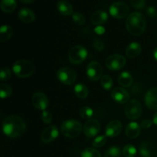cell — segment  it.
<instances>
[{"label":"cell","mask_w":157,"mask_h":157,"mask_svg":"<svg viewBox=\"0 0 157 157\" xmlns=\"http://www.w3.org/2000/svg\"><path fill=\"white\" fill-rule=\"evenodd\" d=\"M140 126L136 122H130L126 127V135L130 139H135L138 137L140 133Z\"/></svg>","instance_id":"cell-18"},{"label":"cell","mask_w":157,"mask_h":157,"mask_svg":"<svg viewBox=\"0 0 157 157\" xmlns=\"http://www.w3.org/2000/svg\"><path fill=\"white\" fill-rule=\"evenodd\" d=\"M126 27L129 33L132 35L140 36L146 30L147 20L143 14L140 12H133L127 17Z\"/></svg>","instance_id":"cell-2"},{"label":"cell","mask_w":157,"mask_h":157,"mask_svg":"<svg viewBox=\"0 0 157 157\" xmlns=\"http://www.w3.org/2000/svg\"><path fill=\"white\" fill-rule=\"evenodd\" d=\"M74 91L75 95L80 99H85L87 98L89 94L88 88L83 84H78L74 87Z\"/></svg>","instance_id":"cell-25"},{"label":"cell","mask_w":157,"mask_h":157,"mask_svg":"<svg viewBox=\"0 0 157 157\" xmlns=\"http://www.w3.org/2000/svg\"><path fill=\"white\" fill-rule=\"evenodd\" d=\"M122 131V124L120 121H113L106 127L105 134L108 137L117 136Z\"/></svg>","instance_id":"cell-15"},{"label":"cell","mask_w":157,"mask_h":157,"mask_svg":"<svg viewBox=\"0 0 157 157\" xmlns=\"http://www.w3.org/2000/svg\"><path fill=\"white\" fill-rule=\"evenodd\" d=\"M18 16L21 21L25 23H31L35 21V15L32 9L29 8H23L20 9Z\"/></svg>","instance_id":"cell-17"},{"label":"cell","mask_w":157,"mask_h":157,"mask_svg":"<svg viewBox=\"0 0 157 157\" xmlns=\"http://www.w3.org/2000/svg\"><path fill=\"white\" fill-rule=\"evenodd\" d=\"M87 57V51L84 46L75 45L70 50L68 59L71 64H79L84 62Z\"/></svg>","instance_id":"cell-5"},{"label":"cell","mask_w":157,"mask_h":157,"mask_svg":"<svg viewBox=\"0 0 157 157\" xmlns=\"http://www.w3.org/2000/svg\"><path fill=\"white\" fill-rule=\"evenodd\" d=\"M11 78V71L8 67H2L0 73V78L2 81H6Z\"/></svg>","instance_id":"cell-36"},{"label":"cell","mask_w":157,"mask_h":157,"mask_svg":"<svg viewBox=\"0 0 157 157\" xmlns=\"http://www.w3.org/2000/svg\"><path fill=\"white\" fill-rule=\"evenodd\" d=\"M93 46L97 51H98V52L103 51L104 49V47H105L104 42H103L101 39H99V38H94V39Z\"/></svg>","instance_id":"cell-38"},{"label":"cell","mask_w":157,"mask_h":157,"mask_svg":"<svg viewBox=\"0 0 157 157\" xmlns=\"http://www.w3.org/2000/svg\"><path fill=\"white\" fill-rule=\"evenodd\" d=\"M81 157H101L99 151L94 148H87L81 153Z\"/></svg>","instance_id":"cell-31"},{"label":"cell","mask_w":157,"mask_h":157,"mask_svg":"<svg viewBox=\"0 0 157 157\" xmlns=\"http://www.w3.org/2000/svg\"><path fill=\"white\" fill-rule=\"evenodd\" d=\"M86 72L90 81H98L103 76V67L98 61H91L87 64Z\"/></svg>","instance_id":"cell-10"},{"label":"cell","mask_w":157,"mask_h":157,"mask_svg":"<svg viewBox=\"0 0 157 157\" xmlns=\"http://www.w3.org/2000/svg\"><path fill=\"white\" fill-rule=\"evenodd\" d=\"M153 56H154V58L157 61V47L155 48L154 52H153Z\"/></svg>","instance_id":"cell-44"},{"label":"cell","mask_w":157,"mask_h":157,"mask_svg":"<svg viewBox=\"0 0 157 157\" xmlns=\"http://www.w3.org/2000/svg\"><path fill=\"white\" fill-rule=\"evenodd\" d=\"M156 157H157V156H156Z\"/></svg>","instance_id":"cell-45"},{"label":"cell","mask_w":157,"mask_h":157,"mask_svg":"<svg viewBox=\"0 0 157 157\" xmlns=\"http://www.w3.org/2000/svg\"><path fill=\"white\" fill-rule=\"evenodd\" d=\"M145 104L149 109L157 110V87H154L147 92L145 95Z\"/></svg>","instance_id":"cell-16"},{"label":"cell","mask_w":157,"mask_h":157,"mask_svg":"<svg viewBox=\"0 0 157 157\" xmlns=\"http://www.w3.org/2000/svg\"><path fill=\"white\" fill-rule=\"evenodd\" d=\"M26 124L24 120L16 115L8 117L2 124L3 133L10 138H18L25 133Z\"/></svg>","instance_id":"cell-1"},{"label":"cell","mask_w":157,"mask_h":157,"mask_svg":"<svg viewBox=\"0 0 157 157\" xmlns=\"http://www.w3.org/2000/svg\"><path fill=\"white\" fill-rule=\"evenodd\" d=\"M111 98L117 104H125L129 101V93L123 87H115L111 91Z\"/></svg>","instance_id":"cell-14"},{"label":"cell","mask_w":157,"mask_h":157,"mask_svg":"<svg viewBox=\"0 0 157 157\" xmlns=\"http://www.w3.org/2000/svg\"><path fill=\"white\" fill-rule=\"evenodd\" d=\"M153 124H156L157 126V112L156 113L154 114V116H153Z\"/></svg>","instance_id":"cell-42"},{"label":"cell","mask_w":157,"mask_h":157,"mask_svg":"<svg viewBox=\"0 0 157 157\" xmlns=\"http://www.w3.org/2000/svg\"><path fill=\"white\" fill-rule=\"evenodd\" d=\"M130 2L136 9H142L145 6V0H130Z\"/></svg>","instance_id":"cell-37"},{"label":"cell","mask_w":157,"mask_h":157,"mask_svg":"<svg viewBox=\"0 0 157 157\" xmlns=\"http://www.w3.org/2000/svg\"><path fill=\"white\" fill-rule=\"evenodd\" d=\"M142 51V46L138 42H132L126 48V55L128 58H134L139 56Z\"/></svg>","instance_id":"cell-20"},{"label":"cell","mask_w":157,"mask_h":157,"mask_svg":"<svg viewBox=\"0 0 157 157\" xmlns=\"http://www.w3.org/2000/svg\"><path fill=\"white\" fill-rule=\"evenodd\" d=\"M1 9L5 13H11L15 9L17 6L16 0H2Z\"/></svg>","instance_id":"cell-24"},{"label":"cell","mask_w":157,"mask_h":157,"mask_svg":"<svg viewBox=\"0 0 157 157\" xmlns=\"http://www.w3.org/2000/svg\"><path fill=\"white\" fill-rule=\"evenodd\" d=\"M94 114V111L90 107L87 106H84V107H81L80 110V116L83 118V119L88 120L92 117Z\"/></svg>","instance_id":"cell-30"},{"label":"cell","mask_w":157,"mask_h":157,"mask_svg":"<svg viewBox=\"0 0 157 157\" xmlns=\"http://www.w3.org/2000/svg\"><path fill=\"white\" fill-rule=\"evenodd\" d=\"M126 58L120 54L110 55L106 60V67L110 71H119L125 66Z\"/></svg>","instance_id":"cell-9"},{"label":"cell","mask_w":157,"mask_h":157,"mask_svg":"<svg viewBox=\"0 0 157 157\" xmlns=\"http://www.w3.org/2000/svg\"><path fill=\"white\" fill-rule=\"evenodd\" d=\"M104 157H121V152L119 147H112L107 150Z\"/></svg>","instance_id":"cell-32"},{"label":"cell","mask_w":157,"mask_h":157,"mask_svg":"<svg viewBox=\"0 0 157 157\" xmlns=\"http://www.w3.org/2000/svg\"><path fill=\"white\" fill-rule=\"evenodd\" d=\"M152 124H153V122L151 121H150V120H144V121H142L140 126L142 128L148 129L151 127Z\"/></svg>","instance_id":"cell-40"},{"label":"cell","mask_w":157,"mask_h":157,"mask_svg":"<svg viewBox=\"0 0 157 157\" xmlns=\"http://www.w3.org/2000/svg\"><path fill=\"white\" fill-rule=\"evenodd\" d=\"M32 104L35 108L38 110H45L48 106V99L44 94L41 92H37L32 97Z\"/></svg>","instance_id":"cell-13"},{"label":"cell","mask_w":157,"mask_h":157,"mask_svg":"<svg viewBox=\"0 0 157 157\" xmlns=\"http://www.w3.org/2000/svg\"><path fill=\"white\" fill-rule=\"evenodd\" d=\"M12 94V88L7 84H2L0 86V96L2 99L9 98Z\"/></svg>","instance_id":"cell-27"},{"label":"cell","mask_w":157,"mask_h":157,"mask_svg":"<svg viewBox=\"0 0 157 157\" xmlns=\"http://www.w3.org/2000/svg\"><path fill=\"white\" fill-rule=\"evenodd\" d=\"M57 9L60 14L67 16V15H73V7L71 4L67 1H59L57 3Z\"/></svg>","instance_id":"cell-22"},{"label":"cell","mask_w":157,"mask_h":157,"mask_svg":"<svg viewBox=\"0 0 157 157\" xmlns=\"http://www.w3.org/2000/svg\"><path fill=\"white\" fill-rule=\"evenodd\" d=\"M108 19V15L102 10H98L94 12L90 16V21L95 25H101Z\"/></svg>","instance_id":"cell-19"},{"label":"cell","mask_w":157,"mask_h":157,"mask_svg":"<svg viewBox=\"0 0 157 157\" xmlns=\"http://www.w3.org/2000/svg\"><path fill=\"white\" fill-rule=\"evenodd\" d=\"M84 133L87 138H93L98 134L101 130V124L97 120L90 119L85 123L84 127Z\"/></svg>","instance_id":"cell-11"},{"label":"cell","mask_w":157,"mask_h":157,"mask_svg":"<svg viewBox=\"0 0 157 157\" xmlns=\"http://www.w3.org/2000/svg\"><path fill=\"white\" fill-rule=\"evenodd\" d=\"M52 119H53V117H52V113L50 111H48V110H43L42 113H41V121H43V123L45 124H49L50 123H52Z\"/></svg>","instance_id":"cell-35"},{"label":"cell","mask_w":157,"mask_h":157,"mask_svg":"<svg viewBox=\"0 0 157 157\" xmlns=\"http://www.w3.org/2000/svg\"><path fill=\"white\" fill-rule=\"evenodd\" d=\"M19 1H21V2L24 3H32L35 1H36V0H19Z\"/></svg>","instance_id":"cell-43"},{"label":"cell","mask_w":157,"mask_h":157,"mask_svg":"<svg viewBox=\"0 0 157 157\" xmlns=\"http://www.w3.org/2000/svg\"><path fill=\"white\" fill-rule=\"evenodd\" d=\"M133 79L129 72L124 71L118 77V83L123 87H129L133 84Z\"/></svg>","instance_id":"cell-23"},{"label":"cell","mask_w":157,"mask_h":157,"mask_svg":"<svg viewBox=\"0 0 157 157\" xmlns=\"http://www.w3.org/2000/svg\"><path fill=\"white\" fill-rule=\"evenodd\" d=\"M147 14L148 15V16L150 17V18H155L157 15L156 9H155L154 7H153V6H150V7L147 8Z\"/></svg>","instance_id":"cell-39"},{"label":"cell","mask_w":157,"mask_h":157,"mask_svg":"<svg viewBox=\"0 0 157 157\" xmlns=\"http://www.w3.org/2000/svg\"><path fill=\"white\" fill-rule=\"evenodd\" d=\"M107 143V136H99L95 138L94 140L92 143V146L96 148H100V147H104Z\"/></svg>","instance_id":"cell-33"},{"label":"cell","mask_w":157,"mask_h":157,"mask_svg":"<svg viewBox=\"0 0 157 157\" xmlns=\"http://www.w3.org/2000/svg\"><path fill=\"white\" fill-rule=\"evenodd\" d=\"M126 116L130 120H136L142 113V106L137 100H131L125 107Z\"/></svg>","instance_id":"cell-8"},{"label":"cell","mask_w":157,"mask_h":157,"mask_svg":"<svg viewBox=\"0 0 157 157\" xmlns=\"http://www.w3.org/2000/svg\"><path fill=\"white\" fill-rule=\"evenodd\" d=\"M12 34H13V30L10 26L6 25H2L0 29V41L2 42L8 41L12 36Z\"/></svg>","instance_id":"cell-26"},{"label":"cell","mask_w":157,"mask_h":157,"mask_svg":"<svg viewBox=\"0 0 157 157\" xmlns=\"http://www.w3.org/2000/svg\"><path fill=\"white\" fill-rule=\"evenodd\" d=\"M12 71L19 78H27L33 75L35 66L29 60H18L13 64Z\"/></svg>","instance_id":"cell-3"},{"label":"cell","mask_w":157,"mask_h":157,"mask_svg":"<svg viewBox=\"0 0 157 157\" xmlns=\"http://www.w3.org/2000/svg\"><path fill=\"white\" fill-rule=\"evenodd\" d=\"M82 125L76 120H66L61 125V131L67 138L78 137L82 131Z\"/></svg>","instance_id":"cell-4"},{"label":"cell","mask_w":157,"mask_h":157,"mask_svg":"<svg viewBox=\"0 0 157 157\" xmlns=\"http://www.w3.org/2000/svg\"><path fill=\"white\" fill-rule=\"evenodd\" d=\"M72 19H73L74 22L78 25H83L84 24H85V18L80 12H74L72 15Z\"/></svg>","instance_id":"cell-34"},{"label":"cell","mask_w":157,"mask_h":157,"mask_svg":"<svg viewBox=\"0 0 157 157\" xmlns=\"http://www.w3.org/2000/svg\"><path fill=\"white\" fill-rule=\"evenodd\" d=\"M59 134L58 127L55 126H49L46 127L41 135V140L44 144H49L55 140Z\"/></svg>","instance_id":"cell-12"},{"label":"cell","mask_w":157,"mask_h":157,"mask_svg":"<svg viewBox=\"0 0 157 157\" xmlns=\"http://www.w3.org/2000/svg\"><path fill=\"white\" fill-rule=\"evenodd\" d=\"M139 152L142 157H152L154 154V147L151 143L144 141L140 145Z\"/></svg>","instance_id":"cell-21"},{"label":"cell","mask_w":157,"mask_h":157,"mask_svg":"<svg viewBox=\"0 0 157 157\" xmlns=\"http://www.w3.org/2000/svg\"><path fill=\"white\" fill-rule=\"evenodd\" d=\"M95 32H96L97 34H98V35H102V34H104V32H105V29H104L103 26L98 25V27L95 29Z\"/></svg>","instance_id":"cell-41"},{"label":"cell","mask_w":157,"mask_h":157,"mask_svg":"<svg viewBox=\"0 0 157 157\" xmlns=\"http://www.w3.org/2000/svg\"><path fill=\"white\" fill-rule=\"evenodd\" d=\"M101 86H102L104 90H109L113 86V80H112L111 77L109 76V75H103L102 78H101Z\"/></svg>","instance_id":"cell-28"},{"label":"cell","mask_w":157,"mask_h":157,"mask_svg":"<svg viewBox=\"0 0 157 157\" xmlns=\"http://www.w3.org/2000/svg\"><path fill=\"white\" fill-rule=\"evenodd\" d=\"M57 78L62 84L66 85H71L76 81L77 74L72 68L64 67L58 71Z\"/></svg>","instance_id":"cell-6"},{"label":"cell","mask_w":157,"mask_h":157,"mask_svg":"<svg viewBox=\"0 0 157 157\" xmlns=\"http://www.w3.org/2000/svg\"><path fill=\"white\" fill-rule=\"evenodd\" d=\"M136 154V149L131 144H127L123 149V155L124 157H134Z\"/></svg>","instance_id":"cell-29"},{"label":"cell","mask_w":157,"mask_h":157,"mask_svg":"<svg viewBox=\"0 0 157 157\" xmlns=\"http://www.w3.org/2000/svg\"><path fill=\"white\" fill-rule=\"evenodd\" d=\"M109 11L112 17L117 19H122L129 15L130 9L126 3L123 2H117L110 6Z\"/></svg>","instance_id":"cell-7"}]
</instances>
